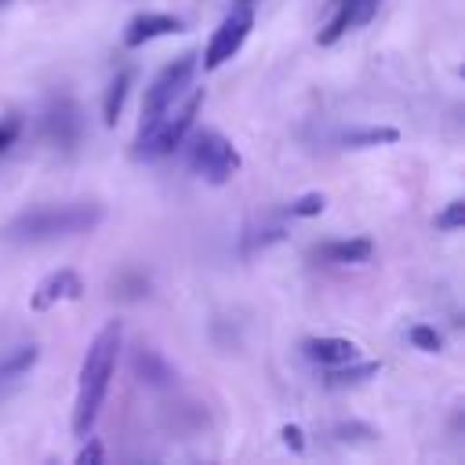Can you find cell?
<instances>
[{"label": "cell", "instance_id": "cell-1", "mask_svg": "<svg viewBox=\"0 0 465 465\" xmlns=\"http://www.w3.org/2000/svg\"><path fill=\"white\" fill-rule=\"evenodd\" d=\"M120 338H124L120 320H109L84 352L76 400H73V432L80 440L91 436V429L102 414V403H105V392H109V381H113V371H116V356H120Z\"/></svg>", "mask_w": 465, "mask_h": 465}, {"label": "cell", "instance_id": "cell-2", "mask_svg": "<svg viewBox=\"0 0 465 465\" xmlns=\"http://www.w3.org/2000/svg\"><path fill=\"white\" fill-rule=\"evenodd\" d=\"M98 218H102V207H94V203L36 207V211L18 214L7 225V240H15V243H44V240H58V236H76V232H87Z\"/></svg>", "mask_w": 465, "mask_h": 465}, {"label": "cell", "instance_id": "cell-3", "mask_svg": "<svg viewBox=\"0 0 465 465\" xmlns=\"http://www.w3.org/2000/svg\"><path fill=\"white\" fill-rule=\"evenodd\" d=\"M196 69H200V54H196V51H185V54H178L171 65H163V73L145 87V98H142V124H138V131H149V127H153L174 102H182V98L189 94V84H193Z\"/></svg>", "mask_w": 465, "mask_h": 465}, {"label": "cell", "instance_id": "cell-4", "mask_svg": "<svg viewBox=\"0 0 465 465\" xmlns=\"http://www.w3.org/2000/svg\"><path fill=\"white\" fill-rule=\"evenodd\" d=\"M200 105H203V91H193L178 109L171 105L149 131H138V149L134 153L145 156V160H156V156L174 153L185 142V134L193 131V120H196Z\"/></svg>", "mask_w": 465, "mask_h": 465}, {"label": "cell", "instance_id": "cell-5", "mask_svg": "<svg viewBox=\"0 0 465 465\" xmlns=\"http://www.w3.org/2000/svg\"><path fill=\"white\" fill-rule=\"evenodd\" d=\"M185 142H189V167L200 178H207L211 185H225L240 171V163H243L240 153H236V145L225 134L211 131V127H203L196 134H185Z\"/></svg>", "mask_w": 465, "mask_h": 465}, {"label": "cell", "instance_id": "cell-6", "mask_svg": "<svg viewBox=\"0 0 465 465\" xmlns=\"http://www.w3.org/2000/svg\"><path fill=\"white\" fill-rule=\"evenodd\" d=\"M251 29H254V11L251 7H232L225 18H222V25L211 33V40H207V51H203V69H218V65H225L243 44H247V36H251Z\"/></svg>", "mask_w": 465, "mask_h": 465}, {"label": "cell", "instance_id": "cell-7", "mask_svg": "<svg viewBox=\"0 0 465 465\" xmlns=\"http://www.w3.org/2000/svg\"><path fill=\"white\" fill-rule=\"evenodd\" d=\"M80 294H84L80 272H76V269H54V272H47V276L36 283V291H33V298H29V309H33V312H47V309H54L58 302H73V298H80Z\"/></svg>", "mask_w": 465, "mask_h": 465}, {"label": "cell", "instance_id": "cell-8", "mask_svg": "<svg viewBox=\"0 0 465 465\" xmlns=\"http://www.w3.org/2000/svg\"><path fill=\"white\" fill-rule=\"evenodd\" d=\"M374 11H378V0H334V11H331V18L323 22V29H320V36H316L320 47H331V44H338L352 25L371 22Z\"/></svg>", "mask_w": 465, "mask_h": 465}, {"label": "cell", "instance_id": "cell-9", "mask_svg": "<svg viewBox=\"0 0 465 465\" xmlns=\"http://www.w3.org/2000/svg\"><path fill=\"white\" fill-rule=\"evenodd\" d=\"M178 29H182V22H178L174 15L145 11V15H134V18L127 22V29H124V47H142V44H149V40H156V36H171V33H178Z\"/></svg>", "mask_w": 465, "mask_h": 465}, {"label": "cell", "instance_id": "cell-10", "mask_svg": "<svg viewBox=\"0 0 465 465\" xmlns=\"http://www.w3.org/2000/svg\"><path fill=\"white\" fill-rule=\"evenodd\" d=\"M302 352L320 367H338V363L360 360V349L349 338H309V341H302Z\"/></svg>", "mask_w": 465, "mask_h": 465}, {"label": "cell", "instance_id": "cell-11", "mask_svg": "<svg viewBox=\"0 0 465 465\" xmlns=\"http://www.w3.org/2000/svg\"><path fill=\"white\" fill-rule=\"evenodd\" d=\"M320 262H331V265H356V262H367L374 254V243L367 236H352V240H331V243H320L312 251Z\"/></svg>", "mask_w": 465, "mask_h": 465}, {"label": "cell", "instance_id": "cell-12", "mask_svg": "<svg viewBox=\"0 0 465 465\" xmlns=\"http://www.w3.org/2000/svg\"><path fill=\"white\" fill-rule=\"evenodd\" d=\"M47 131H51V138H54V142L69 145V142L76 138V131H80L76 105H73V102H58V109H51V113H47Z\"/></svg>", "mask_w": 465, "mask_h": 465}, {"label": "cell", "instance_id": "cell-13", "mask_svg": "<svg viewBox=\"0 0 465 465\" xmlns=\"http://www.w3.org/2000/svg\"><path fill=\"white\" fill-rule=\"evenodd\" d=\"M36 345H18V349H11L4 360H0V385H7V381H18L22 374H29L33 371V363H36Z\"/></svg>", "mask_w": 465, "mask_h": 465}, {"label": "cell", "instance_id": "cell-14", "mask_svg": "<svg viewBox=\"0 0 465 465\" xmlns=\"http://www.w3.org/2000/svg\"><path fill=\"white\" fill-rule=\"evenodd\" d=\"M127 87H131V69H120V73L113 76L105 98H102V120H105L109 127L120 120V109H124V102H127Z\"/></svg>", "mask_w": 465, "mask_h": 465}, {"label": "cell", "instance_id": "cell-15", "mask_svg": "<svg viewBox=\"0 0 465 465\" xmlns=\"http://www.w3.org/2000/svg\"><path fill=\"white\" fill-rule=\"evenodd\" d=\"M400 138L396 127H363V131H349L341 142L349 149H371V145H392Z\"/></svg>", "mask_w": 465, "mask_h": 465}, {"label": "cell", "instance_id": "cell-16", "mask_svg": "<svg viewBox=\"0 0 465 465\" xmlns=\"http://www.w3.org/2000/svg\"><path fill=\"white\" fill-rule=\"evenodd\" d=\"M371 374H378V363H356V360H349V363H338V367H331V374H327V385H356V381H367Z\"/></svg>", "mask_w": 465, "mask_h": 465}, {"label": "cell", "instance_id": "cell-17", "mask_svg": "<svg viewBox=\"0 0 465 465\" xmlns=\"http://www.w3.org/2000/svg\"><path fill=\"white\" fill-rule=\"evenodd\" d=\"M407 338H411V345H414V349H421V352H440V345H443L440 331H436V327H429V323H414V327L407 331Z\"/></svg>", "mask_w": 465, "mask_h": 465}, {"label": "cell", "instance_id": "cell-18", "mask_svg": "<svg viewBox=\"0 0 465 465\" xmlns=\"http://www.w3.org/2000/svg\"><path fill=\"white\" fill-rule=\"evenodd\" d=\"M461 225H465V203H461V200H450V203L436 214V229L454 232V229H461Z\"/></svg>", "mask_w": 465, "mask_h": 465}, {"label": "cell", "instance_id": "cell-19", "mask_svg": "<svg viewBox=\"0 0 465 465\" xmlns=\"http://www.w3.org/2000/svg\"><path fill=\"white\" fill-rule=\"evenodd\" d=\"M18 134H22V116H18V113H4V116H0V156L15 145Z\"/></svg>", "mask_w": 465, "mask_h": 465}, {"label": "cell", "instance_id": "cell-20", "mask_svg": "<svg viewBox=\"0 0 465 465\" xmlns=\"http://www.w3.org/2000/svg\"><path fill=\"white\" fill-rule=\"evenodd\" d=\"M327 207V200L320 196V193H309V196H302V200H294L287 211L294 214V218H312V214H320Z\"/></svg>", "mask_w": 465, "mask_h": 465}, {"label": "cell", "instance_id": "cell-21", "mask_svg": "<svg viewBox=\"0 0 465 465\" xmlns=\"http://www.w3.org/2000/svg\"><path fill=\"white\" fill-rule=\"evenodd\" d=\"M280 436H283V443H287L291 450H305V436H302V429H298V425H283V432H280Z\"/></svg>", "mask_w": 465, "mask_h": 465}, {"label": "cell", "instance_id": "cell-22", "mask_svg": "<svg viewBox=\"0 0 465 465\" xmlns=\"http://www.w3.org/2000/svg\"><path fill=\"white\" fill-rule=\"evenodd\" d=\"M84 440H87V447L76 454V461H80V465H87V461H102V447H98L91 436H84Z\"/></svg>", "mask_w": 465, "mask_h": 465}, {"label": "cell", "instance_id": "cell-23", "mask_svg": "<svg viewBox=\"0 0 465 465\" xmlns=\"http://www.w3.org/2000/svg\"><path fill=\"white\" fill-rule=\"evenodd\" d=\"M236 4H240V7H251V4H254V0H236Z\"/></svg>", "mask_w": 465, "mask_h": 465}, {"label": "cell", "instance_id": "cell-24", "mask_svg": "<svg viewBox=\"0 0 465 465\" xmlns=\"http://www.w3.org/2000/svg\"><path fill=\"white\" fill-rule=\"evenodd\" d=\"M0 4H4V0H0Z\"/></svg>", "mask_w": 465, "mask_h": 465}]
</instances>
